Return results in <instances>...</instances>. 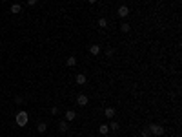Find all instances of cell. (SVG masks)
Instances as JSON below:
<instances>
[{
	"label": "cell",
	"mask_w": 182,
	"mask_h": 137,
	"mask_svg": "<svg viewBox=\"0 0 182 137\" xmlns=\"http://www.w3.org/2000/svg\"><path fill=\"white\" fill-rule=\"evenodd\" d=\"M129 29H131V26H129L127 22H122V24H120V31H122V33H127Z\"/></svg>",
	"instance_id": "obj_14"
},
{
	"label": "cell",
	"mask_w": 182,
	"mask_h": 137,
	"mask_svg": "<svg viewBox=\"0 0 182 137\" xmlns=\"http://www.w3.org/2000/svg\"><path fill=\"white\" fill-rule=\"evenodd\" d=\"M67 128H69V124H67V121H60V123H58V130L62 132H67Z\"/></svg>",
	"instance_id": "obj_9"
},
{
	"label": "cell",
	"mask_w": 182,
	"mask_h": 137,
	"mask_svg": "<svg viewBox=\"0 0 182 137\" xmlns=\"http://www.w3.org/2000/svg\"><path fill=\"white\" fill-rule=\"evenodd\" d=\"M104 115L107 119H113V115H115V108H106L104 110Z\"/></svg>",
	"instance_id": "obj_13"
},
{
	"label": "cell",
	"mask_w": 182,
	"mask_h": 137,
	"mask_svg": "<svg viewBox=\"0 0 182 137\" xmlns=\"http://www.w3.org/2000/svg\"><path fill=\"white\" fill-rule=\"evenodd\" d=\"M117 13H119L120 18H126L127 15H129V7H127V6H120L119 9H117Z\"/></svg>",
	"instance_id": "obj_5"
},
{
	"label": "cell",
	"mask_w": 182,
	"mask_h": 137,
	"mask_svg": "<svg viewBox=\"0 0 182 137\" xmlns=\"http://www.w3.org/2000/svg\"><path fill=\"white\" fill-rule=\"evenodd\" d=\"M75 82H77L78 86H82V84H86V82H87V79H86L84 73H78V75L75 77Z\"/></svg>",
	"instance_id": "obj_6"
},
{
	"label": "cell",
	"mask_w": 182,
	"mask_h": 137,
	"mask_svg": "<svg viewBox=\"0 0 182 137\" xmlns=\"http://www.w3.org/2000/svg\"><path fill=\"white\" fill-rule=\"evenodd\" d=\"M46 130H47V124L46 123H38L37 124V132H38V134H46Z\"/></svg>",
	"instance_id": "obj_11"
},
{
	"label": "cell",
	"mask_w": 182,
	"mask_h": 137,
	"mask_svg": "<svg viewBox=\"0 0 182 137\" xmlns=\"http://www.w3.org/2000/svg\"><path fill=\"white\" fill-rule=\"evenodd\" d=\"M98 28H102V29L107 28V20H106V18H98Z\"/></svg>",
	"instance_id": "obj_15"
},
{
	"label": "cell",
	"mask_w": 182,
	"mask_h": 137,
	"mask_svg": "<svg viewBox=\"0 0 182 137\" xmlns=\"http://www.w3.org/2000/svg\"><path fill=\"white\" fill-rule=\"evenodd\" d=\"M15 102H17V104H22L24 99H22V97H17V99H15Z\"/></svg>",
	"instance_id": "obj_19"
},
{
	"label": "cell",
	"mask_w": 182,
	"mask_h": 137,
	"mask_svg": "<svg viewBox=\"0 0 182 137\" xmlns=\"http://www.w3.org/2000/svg\"><path fill=\"white\" fill-rule=\"evenodd\" d=\"M106 55L107 57H113V50H111V48H107V50H106Z\"/></svg>",
	"instance_id": "obj_18"
},
{
	"label": "cell",
	"mask_w": 182,
	"mask_h": 137,
	"mask_svg": "<svg viewBox=\"0 0 182 137\" xmlns=\"http://www.w3.org/2000/svg\"><path fill=\"white\" fill-rule=\"evenodd\" d=\"M75 117H77V111L75 110H67L66 113H64V121L71 123V121H75Z\"/></svg>",
	"instance_id": "obj_3"
},
{
	"label": "cell",
	"mask_w": 182,
	"mask_h": 137,
	"mask_svg": "<svg viewBox=\"0 0 182 137\" xmlns=\"http://www.w3.org/2000/svg\"><path fill=\"white\" fill-rule=\"evenodd\" d=\"M37 2H38V0H27V6H35Z\"/></svg>",
	"instance_id": "obj_21"
},
{
	"label": "cell",
	"mask_w": 182,
	"mask_h": 137,
	"mask_svg": "<svg viewBox=\"0 0 182 137\" xmlns=\"http://www.w3.org/2000/svg\"><path fill=\"white\" fill-rule=\"evenodd\" d=\"M66 64L69 66V68H73V66L77 64V57L75 55H69V57H67V60H66Z\"/></svg>",
	"instance_id": "obj_10"
},
{
	"label": "cell",
	"mask_w": 182,
	"mask_h": 137,
	"mask_svg": "<svg viewBox=\"0 0 182 137\" xmlns=\"http://www.w3.org/2000/svg\"><path fill=\"white\" fill-rule=\"evenodd\" d=\"M51 113H53V115L58 113V108H57V106H53V108H51Z\"/></svg>",
	"instance_id": "obj_20"
},
{
	"label": "cell",
	"mask_w": 182,
	"mask_h": 137,
	"mask_svg": "<svg viewBox=\"0 0 182 137\" xmlns=\"http://www.w3.org/2000/svg\"><path fill=\"white\" fill-rule=\"evenodd\" d=\"M140 135H142V137H151L149 130H142V132H140Z\"/></svg>",
	"instance_id": "obj_17"
},
{
	"label": "cell",
	"mask_w": 182,
	"mask_h": 137,
	"mask_svg": "<svg viewBox=\"0 0 182 137\" xmlns=\"http://www.w3.org/2000/svg\"><path fill=\"white\" fill-rule=\"evenodd\" d=\"M87 2H89V4H97L98 0H87Z\"/></svg>",
	"instance_id": "obj_22"
},
{
	"label": "cell",
	"mask_w": 182,
	"mask_h": 137,
	"mask_svg": "<svg viewBox=\"0 0 182 137\" xmlns=\"http://www.w3.org/2000/svg\"><path fill=\"white\" fill-rule=\"evenodd\" d=\"M100 51H102V48L98 46V44H93V46L89 48V53H91V55H100Z\"/></svg>",
	"instance_id": "obj_7"
},
{
	"label": "cell",
	"mask_w": 182,
	"mask_h": 137,
	"mask_svg": "<svg viewBox=\"0 0 182 137\" xmlns=\"http://www.w3.org/2000/svg\"><path fill=\"white\" fill-rule=\"evenodd\" d=\"M107 132H109V126H107V124H100V126H98V134H100V135H106Z\"/></svg>",
	"instance_id": "obj_12"
},
{
	"label": "cell",
	"mask_w": 182,
	"mask_h": 137,
	"mask_svg": "<svg viewBox=\"0 0 182 137\" xmlns=\"http://www.w3.org/2000/svg\"><path fill=\"white\" fill-rule=\"evenodd\" d=\"M9 11H11L13 15H18L22 11V6H20V4H11V9H9Z\"/></svg>",
	"instance_id": "obj_8"
},
{
	"label": "cell",
	"mask_w": 182,
	"mask_h": 137,
	"mask_svg": "<svg viewBox=\"0 0 182 137\" xmlns=\"http://www.w3.org/2000/svg\"><path fill=\"white\" fill-rule=\"evenodd\" d=\"M107 126H109V130H113V132H117V130H119V123H115V121H111V123L107 124Z\"/></svg>",
	"instance_id": "obj_16"
},
{
	"label": "cell",
	"mask_w": 182,
	"mask_h": 137,
	"mask_svg": "<svg viewBox=\"0 0 182 137\" xmlns=\"http://www.w3.org/2000/svg\"><path fill=\"white\" fill-rule=\"evenodd\" d=\"M147 130H149V134H151V135H157V137L164 135V126H162V124H151Z\"/></svg>",
	"instance_id": "obj_2"
},
{
	"label": "cell",
	"mask_w": 182,
	"mask_h": 137,
	"mask_svg": "<svg viewBox=\"0 0 182 137\" xmlns=\"http://www.w3.org/2000/svg\"><path fill=\"white\" fill-rule=\"evenodd\" d=\"M15 121H17V124L20 126V128H24V126L29 123V115H27L24 110H20V111L17 113V117H15Z\"/></svg>",
	"instance_id": "obj_1"
},
{
	"label": "cell",
	"mask_w": 182,
	"mask_h": 137,
	"mask_svg": "<svg viewBox=\"0 0 182 137\" xmlns=\"http://www.w3.org/2000/svg\"><path fill=\"white\" fill-rule=\"evenodd\" d=\"M87 102H89V97H87V95H84V93H80V95L77 97V104H78V106H86Z\"/></svg>",
	"instance_id": "obj_4"
}]
</instances>
